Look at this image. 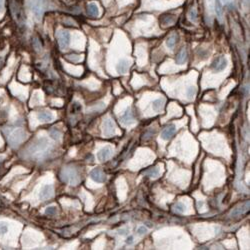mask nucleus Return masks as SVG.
Masks as SVG:
<instances>
[{"label":"nucleus","mask_w":250,"mask_h":250,"mask_svg":"<svg viewBox=\"0 0 250 250\" xmlns=\"http://www.w3.org/2000/svg\"><path fill=\"white\" fill-rule=\"evenodd\" d=\"M60 178L63 182L69 183L70 185H77L80 181L78 172L73 167H65L60 172Z\"/></svg>","instance_id":"obj_1"},{"label":"nucleus","mask_w":250,"mask_h":250,"mask_svg":"<svg viewBox=\"0 0 250 250\" xmlns=\"http://www.w3.org/2000/svg\"><path fill=\"white\" fill-rule=\"evenodd\" d=\"M49 147H50V143L48 142L47 139L41 138L30 147L29 153H30V155H34V156L37 155L38 157H39V154L45 153V152L48 150Z\"/></svg>","instance_id":"obj_2"},{"label":"nucleus","mask_w":250,"mask_h":250,"mask_svg":"<svg viewBox=\"0 0 250 250\" xmlns=\"http://www.w3.org/2000/svg\"><path fill=\"white\" fill-rule=\"evenodd\" d=\"M25 137H26V134H25L24 131L20 128L12 131V132H8V134H7L8 142H9V144L12 147L17 146L18 144H20L24 140Z\"/></svg>","instance_id":"obj_3"},{"label":"nucleus","mask_w":250,"mask_h":250,"mask_svg":"<svg viewBox=\"0 0 250 250\" xmlns=\"http://www.w3.org/2000/svg\"><path fill=\"white\" fill-rule=\"evenodd\" d=\"M10 8H11L12 14H13L16 21H17L20 25L25 24L24 12L22 10V8H21V6L19 5V3L16 1V0H10Z\"/></svg>","instance_id":"obj_4"},{"label":"nucleus","mask_w":250,"mask_h":250,"mask_svg":"<svg viewBox=\"0 0 250 250\" xmlns=\"http://www.w3.org/2000/svg\"><path fill=\"white\" fill-rule=\"evenodd\" d=\"M28 6L37 19H40L44 10V0H29Z\"/></svg>","instance_id":"obj_5"},{"label":"nucleus","mask_w":250,"mask_h":250,"mask_svg":"<svg viewBox=\"0 0 250 250\" xmlns=\"http://www.w3.org/2000/svg\"><path fill=\"white\" fill-rule=\"evenodd\" d=\"M57 38H58V43L60 45L62 49H65L68 47L70 43V34L67 31H58L57 33Z\"/></svg>","instance_id":"obj_6"},{"label":"nucleus","mask_w":250,"mask_h":250,"mask_svg":"<svg viewBox=\"0 0 250 250\" xmlns=\"http://www.w3.org/2000/svg\"><path fill=\"white\" fill-rule=\"evenodd\" d=\"M103 132L104 135L107 137H110L115 133V125H114L113 121L111 119L107 118L103 123Z\"/></svg>","instance_id":"obj_7"},{"label":"nucleus","mask_w":250,"mask_h":250,"mask_svg":"<svg viewBox=\"0 0 250 250\" xmlns=\"http://www.w3.org/2000/svg\"><path fill=\"white\" fill-rule=\"evenodd\" d=\"M227 65V60L224 57H218L211 64V68H212L215 72H219L224 70V68Z\"/></svg>","instance_id":"obj_8"},{"label":"nucleus","mask_w":250,"mask_h":250,"mask_svg":"<svg viewBox=\"0 0 250 250\" xmlns=\"http://www.w3.org/2000/svg\"><path fill=\"white\" fill-rule=\"evenodd\" d=\"M248 210H249V201H245L241 205L237 206L236 208L233 209L230 215L232 217H237V216H240L244 214L245 212H247Z\"/></svg>","instance_id":"obj_9"},{"label":"nucleus","mask_w":250,"mask_h":250,"mask_svg":"<svg viewBox=\"0 0 250 250\" xmlns=\"http://www.w3.org/2000/svg\"><path fill=\"white\" fill-rule=\"evenodd\" d=\"M53 195V186L52 185H45L42 187L39 197L41 200H47V199L51 198Z\"/></svg>","instance_id":"obj_10"},{"label":"nucleus","mask_w":250,"mask_h":250,"mask_svg":"<svg viewBox=\"0 0 250 250\" xmlns=\"http://www.w3.org/2000/svg\"><path fill=\"white\" fill-rule=\"evenodd\" d=\"M90 177L92 180H94L95 182H104L106 179V176L105 174L100 170L99 168H95L93 169L90 173Z\"/></svg>","instance_id":"obj_11"},{"label":"nucleus","mask_w":250,"mask_h":250,"mask_svg":"<svg viewBox=\"0 0 250 250\" xmlns=\"http://www.w3.org/2000/svg\"><path fill=\"white\" fill-rule=\"evenodd\" d=\"M120 120L122 122V124L124 125H130L134 122V117H133V113L131 111V109L128 108L125 111V113L120 117Z\"/></svg>","instance_id":"obj_12"},{"label":"nucleus","mask_w":250,"mask_h":250,"mask_svg":"<svg viewBox=\"0 0 250 250\" xmlns=\"http://www.w3.org/2000/svg\"><path fill=\"white\" fill-rule=\"evenodd\" d=\"M174 132H175V125L170 124L163 129L162 133H161V137H162V139H164V140H168V139H170L173 136Z\"/></svg>","instance_id":"obj_13"},{"label":"nucleus","mask_w":250,"mask_h":250,"mask_svg":"<svg viewBox=\"0 0 250 250\" xmlns=\"http://www.w3.org/2000/svg\"><path fill=\"white\" fill-rule=\"evenodd\" d=\"M111 154H112V149H111V148H110V147H104L98 152L97 156H98V159L100 161H105L106 159H108L110 156H111Z\"/></svg>","instance_id":"obj_14"},{"label":"nucleus","mask_w":250,"mask_h":250,"mask_svg":"<svg viewBox=\"0 0 250 250\" xmlns=\"http://www.w3.org/2000/svg\"><path fill=\"white\" fill-rule=\"evenodd\" d=\"M129 68V62L126 59H122L119 61V63L116 66V70L118 73H126L127 70Z\"/></svg>","instance_id":"obj_15"},{"label":"nucleus","mask_w":250,"mask_h":250,"mask_svg":"<svg viewBox=\"0 0 250 250\" xmlns=\"http://www.w3.org/2000/svg\"><path fill=\"white\" fill-rule=\"evenodd\" d=\"M187 60V51L185 48H182L181 51L176 55V63L177 64H183Z\"/></svg>","instance_id":"obj_16"},{"label":"nucleus","mask_w":250,"mask_h":250,"mask_svg":"<svg viewBox=\"0 0 250 250\" xmlns=\"http://www.w3.org/2000/svg\"><path fill=\"white\" fill-rule=\"evenodd\" d=\"M38 118L42 121L50 122L53 120V114L49 111H41L38 113Z\"/></svg>","instance_id":"obj_17"},{"label":"nucleus","mask_w":250,"mask_h":250,"mask_svg":"<svg viewBox=\"0 0 250 250\" xmlns=\"http://www.w3.org/2000/svg\"><path fill=\"white\" fill-rule=\"evenodd\" d=\"M87 13L91 17H96L98 15V8L95 3H89L87 5Z\"/></svg>","instance_id":"obj_18"},{"label":"nucleus","mask_w":250,"mask_h":250,"mask_svg":"<svg viewBox=\"0 0 250 250\" xmlns=\"http://www.w3.org/2000/svg\"><path fill=\"white\" fill-rule=\"evenodd\" d=\"M215 12L216 15L219 20H222L223 17V8H222V3L221 0H215Z\"/></svg>","instance_id":"obj_19"},{"label":"nucleus","mask_w":250,"mask_h":250,"mask_svg":"<svg viewBox=\"0 0 250 250\" xmlns=\"http://www.w3.org/2000/svg\"><path fill=\"white\" fill-rule=\"evenodd\" d=\"M143 175H147V176H150V177H157L159 175V169L156 168V167H153V168H148L147 170L143 171L142 172Z\"/></svg>","instance_id":"obj_20"},{"label":"nucleus","mask_w":250,"mask_h":250,"mask_svg":"<svg viewBox=\"0 0 250 250\" xmlns=\"http://www.w3.org/2000/svg\"><path fill=\"white\" fill-rule=\"evenodd\" d=\"M164 103H165V100L163 98L156 99V100L153 101V102H152V107H153V109L156 110V111H158V110L163 108Z\"/></svg>","instance_id":"obj_21"},{"label":"nucleus","mask_w":250,"mask_h":250,"mask_svg":"<svg viewBox=\"0 0 250 250\" xmlns=\"http://www.w3.org/2000/svg\"><path fill=\"white\" fill-rule=\"evenodd\" d=\"M166 43H167V46L169 48H174V46H175V43H176V35L175 34H173L171 36H169L167 38V41H166Z\"/></svg>","instance_id":"obj_22"},{"label":"nucleus","mask_w":250,"mask_h":250,"mask_svg":"<svg viewBox=\"0 0 250 250\" xmlns=\"http://www.w3.org/2000/svg\"><path fill=\"white\" fill-rule=\"evenodd\" d=\"M65 58L70 62H78L80 60V56L77 54H67Z\"/></svg>","instance_id":"obj_23"},{"label":"nucleus","mask_w":250,"mask_h":250,"mask_svg":"<svg viewBox=\"0 0 250 250\" xmlns=\"http://www.w3.org/2000/svg\"><path fill=\"white\" fill-rule=\"evenodd\" d=\"M185 210V206L183 203H176V204L174 205V211H176V212H178V213H182L183 211Z\"/></svg>","instance_id":"obj_24"},{"label":"nucleus","mask_w":250,"mask_h":250,"mask_svg":"<svg viewBox=\"0 0 250 250\" xmlns=\"http://www.w3.org/2000/svg\"><path fill=\"white\" fill-rule=\"evenodd\" d=\"M50 136H51L53 139H56V140H58V139L60 138V136H61V133H60V131L57 130V129H52L51 131H50Z\"/></svg>","instance_id":"obj_25"},{"label":"nucleus","mask_w":250,"mask_h":250,"mask_svg":"<svg viewBox=\"0 0 250 250\" xmlns=\"http://www.w3.org/2000/svg\"><path fill=\"white\" fill-rule=\"evenodd\" d=\"M32 46L34 47V49L36 51H39L41 50V44H40V41L37 39V38H34V39L32 40Z\"/></svg>","instance_id":"obj_26"},{"label":"nucleus","mask_w":250,"mask_h":250,"mask_svg":"<svg viewBox=\"0 0 250 250\" xmlns=\"http://www.w3.org/2000/svg\"><path fill=\"white\" fill-rule=\"evenodd\" d=\"M186 93H187V96L189 97V98H192L196 93V88L195 87H188Z\"/></svg>","instance_id":"obj_27"},{"label":"nucleus","mask_w":250,"mask_h":250,"mask_svg":"<svg viewBox=\"0 0 250 250\" xmlns=\"http://www.w3.org/2000/svg\"><path fill=\"white\" fill-rule=\"evenodd\" d=\"M8 230V226L6 223H3V222H0V235H3L5 234Z\"/></svg>","instance_id":"obj_28"},{"label":"nucleus","mask_w":250,"mask_h":250,"mask_svg":"<svg viewBox=\"0 0 250 250\" xmlns=\"http://www.w3.org/2000/svg\"><path fill=\"white\" fill-rule=\"evenodd\" d=\"M45 213L46 214H48V215H54L55 213H56V207L55 206H49L46 208L45 210Z\"/></svg>","instance_id":"obj_29"},{"label":"nucleus","mask_w":250,"mask_h":250,"mask_svg":"<svg viewBox=\"0 0 250 250\" xmlns=\"http://www.w3.org/2000/svg\"><path fill=\"white\" fill-rule=\"evenodd\" d=\"M161 21H162V23H164V24H167L168 23L169 25H170L171 23H173V21H174V18L171 17L170 15H168V16H164V18L161 20Z\"/></svg>","instance_id":"obj_30"},{"label":"nucleus","mask_w":250,"mask_h":250,"mask_svg":"<svg viewBox=\"0 0 250 250\" xmlns=\"http://www.w3.org/2000/svg\"><path fill=\"white\" fill-rule=\"evenodd\" d=\"M190 19H191L192 21H194V22H195V21L197 20V12H196V10L194 9V8H192L191 10H190Z\"/></svg>","instance_id":"obj_31"},{"label":"nucleus","mask_w":250,"mask_h":250,"mask_svg":"<svg viewBox=\"0 0 250 250\" xmlns=\"http://www.w3.org/2000/svg\"><path fill=\"white\" fill-rule=\"evenodd\" d=\"M80 109H81V105L77 102H75L73 104V108H72V111H73L72 113H77V111H80Z\"/></svg>","instance_id":"obj_32"},{"label":"nucleus","mask_w":250,"mask_h":250,"mask_svg":"<svg viewBox=\"0 0 250 250\" xmlns=\"http://www.w3.org/2000/svg\"><path fill=\"white\" fill-rule=\"evenodd\" d=\"M146 232H147V228L144 227V226H140L138 228V230H137V233L139 235H144Z\"/></svg>","instance_id":"obj_33"},{"label":"nucleus","mask_w":250,"mask_h":250,"mask_svg":"<svg viewBox=\"0 0 250 250\" xmlns=\"http://www.w3.org/2000/svg\"><path fill=\"white\" fill-rule=\"evenodd\" d=\"M126 243L128 244V245L132 244V243H133V237H132V236H129L128 238L126 239Z\"/></svg>","instance_id":"obj_34"},{"label":"nucleus","mask_w":250,"mask_h":250,"mask_svg":"<svg viewBox=\"0 0 250 250\" xmlns=\"http://www.w3.org/2000/svg\"><path fill=\"white\" fill-rule=\"evenodd\" d=\"M127 231H128V229H120L119 231H118V234H120V235H125L126 233H127Z\"/></svg>","instance_id":"obj_35"},{"label":"nucleus","mask_w":250,"mask_h":250,"mask_svg":"<svg viewBox=\"0 0 250 250\" xmlns=\"http://www.w3.org/2000/svg\"><path fill=\"white\" fill-rule=\"evenodd\" d=\"M3 5H4V0H0V12L3 9Z\"/></svg>","instance_id":"obj_36"},{"label":"nucleus","mask_w":250,"mask_h":250,"mask_svg":"<svg viewBox=\"0 0 250 250\" xmlns=\"http://www.w3.org/2000/svg\"><path fill=\"white\" fill-rule=\"evenodd\" d=\"M3 63H4V60H3V58H2V57H0V68H1V67H2Z\"/></svg>","instance_id":"obj_37"},{"label":"nucleus","mask_w":250,"mask_h":250,"mask_svg":"<svg viewBox=\"0 0 250 250\" xmlns=\"http://www.w3.org/2000/svg\"><path fill=\"white\" fill-rule=\"evenodd\" d=\"M248 2H249V0H244V3H245V5H248Z\"/></svg>","instance_id":"obj_38"}]
</instances>
